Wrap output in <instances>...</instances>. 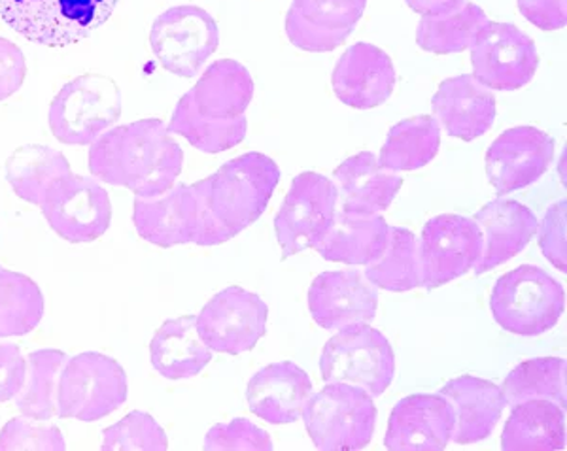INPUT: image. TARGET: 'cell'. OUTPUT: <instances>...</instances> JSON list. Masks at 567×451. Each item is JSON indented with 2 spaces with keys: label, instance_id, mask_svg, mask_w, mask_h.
<instances>
[{
  "label": "cell",
  "instance_id": "cell-1",
  "mask_svg": "<svg viewBox=\"0 0 567 451\" xmlns=\"http://www.w3.org/2000/svg\"><path fill=\"white\" fill-rule=\"evenodd\" d=\"M91 175L116 188L152 199L167 193L184 168V151L162 119L120 125L91 144Z\"/></svg>",
  "mask_w": 567,
  "mask_h": 451
},
{
  "label": "cell",
  "instance_id": "cell-4",
  "mask_svg": "<svg viewBox=\"0 0 567 451\" xmlns=\"http://www.w3.org/2000/svg\"><path fill=\"white\" fill-rule=\"evenodd\" d=\"M491 308L497 325L511 335H545L564 316L566 291L547 271L523 264L497 280Z\"/></svg>",
  "mask_w": 567,
  "mask_h": 451
},
{
  "label": "cell",
  "instance_id": "cell-28",
  "mask_svg": "<svg viewBox=\"0 0 567 451\" xmlns=\"http://www.w3.org/2000/svg\"><path fill=\"white\" fill-rule=\"evenodd\" d=\"M388 229L390 226L381 213L360 216L337 212L336 220L317 250L331 263L368 264L384 250Z\"/></svg>",
  "mask_w": 567,
  "mask_h": 451
},
{
  "label": "cell",
  "instance_id": "cell-36",
  "mask_svg": "<svg viewBox=\"0 0 567 451\" xmlns=\"http://www.w3.org/2000/svg\"><path fill=\"white\" fill-rule=\"evenodd\" d=\"M566 359L539 357L529 359L511 370L503 381V395L511 407L526 400H550L566 408Z\"/></svg>",
  "mask_w": 567,
  "mask_h": 451
},
{
  "label": "cell",
  "instance_id": "cell-18",
  "mask_svg": "<svg viewBox=\"0 0 567 451\" xmlns=\"http://www.w3.org/2000/svg\"><path fill=\"white\" fill-rule=\"evenodd\" d=\"M309 310L322 329L369 325L377 317L379 295L360 271L323 272L310 285Z\"/></svg>",
  "mask_w": 567,
  "mask_h": 451
},
{
  "label": "cell",
  "instance_id": "cell-3",
  "mask_svg": "<svg viewBox=\"0 0 567 451\" xmlns=\"http://www.w3.org/2000/svg\"><path fill=\"white\" fill-rule=\"evenodd\" d=\"M280 181V168L264 154H246L199 181L208 216L221 242L254 226Z\"/></svg>",
  "mask_w": 567,
  "mask_h": 451
},
{
  "label": "cell",
  "instance_id": "cell-23",
  "mask_svg": "<svg viewBox=\"0 0 567 451\" xmlns=\"http://www.w3.org/2000/svg\"><path fill=\"white\" fill-rule=\"evenodd\" d=\"M439 395L445 397L454 413L451 440L462 445L488 439L507 407L502 387L477 376L446 381Z\"/></svg>",
  "mask_w": 567,
  "mask_h": 451
},
{
  "label": "cell",
  "instance_id": "cell-10",
  "mask_svg": "<svg viewBox=\"0 0 567 451\" xmlns=\"http://www.w3.org/2000/svg\"><path fill=\"white\" fill-rule=\"evenodd\" d=\"M127 375L122 365L97 352L71 357L58 389V416L78 421H99L127 400Z\"/></svg>",
  "mask_w": 567,
  "mask_h": 451
},
{
  "label": "cell",
  "instance_id": "cell-42",
  "mask_svg": "<svg viewBox=\"0 0 567 451\" xmlns=\"http://www.w3.org/2000/svg\"><path fill=\"white\" fill-rule=\"evenodd\" d=\"M25 55L20 45L0 36V103L16 95L25 82Z\"/></svg>",
  "mask_w": 567,
  "mask_h": 451
},
{
  "label": "cell",
  "instance_id": "cell-25",
  "mask_svg": "<svg viewBox=\"0 0 567 451\" xmlns=\"http://www.w3.org/2000/svg\"><path fill=\"white\" fill-rule=\"evenodd\" d=\"M312 395V381L296 363H272L251 376L248 384V407L258 418L272 426L296 423Z\"/></svg>",
  "mask_w": 567,
  "mask_h": 451
},
{
  "label": "cell",
  "instance_id": "cell-30",
  "mask_svg": "<svg viewBox=\"0 0 567 451\" xmlns=\"http://www.w3.org/2000/svg\"><path fill=\"white\" fill-rule=\"evenodd\" d=\"M69 172L72 170L65 155L40 144L21 146L8 157L4 165V175L13 193L37 207H40L48 189Z\"/></svg>",
  "mask_w": 567,
  "mask_h": 451
},
{
  "label": "cell",
  "instance_id": "cell-31",
  "mask_svg": "<svg viewBox=\"0 0 567 451\" xmlns=\"http://www.w3.org/2000/svg\"><path fill=\"white\" fill-rule=\"evenodd\" d=\"M441 148V129L435 117L416 116L393 125L382 146L379 161L392 172L419 170Z\"/></svg>",
  "mask_w": 567,
  "mask_h": 451
},
{
  "label": "cell",
  "instance_id": "cell-5",
  "mask_svg": "<svg viewBox=\"0 0 567 451\" xmlns=\"http://www.w3.org/2000/svg\"><path fill=\"white\" fill-rule=\"evenodd\" d=\"M117 0H0V18L34 44L66 48L110 20Z\"/></svg>",
  "mask_w": 567,
  "mask_h": 451
},
{
  "label": "cell",
  "instance_id": "cell-12",
  "mask_svg": "<svg viewBox=\"0 0 567 451\" xmlns=\"http://www.w3.org/2000/svg\"><path fill=\"white\" fill-rule=\"evenodd\" d=\"M48 226L71 244H91L109 231L112 202L106 189L90 176L59 178L40 202Z\"/></svg>",
  "mask_w": 567,
  "mask_h": 451
},
{
  "label": "cell",
  "instance_id": "cell-33",
  "mask_svg": "<svg viewBox=\"0 0 567 451\" xmlns=\"http://www.w3.org/2000/svg\"><path fill=\"white\" fill-rule=\"evenodd\" d=\"M69 359L61 349H37L27 355L25 381L16 395V407L23 416L40 421L58 416L59 380Z\"/></svg>",
  "mask_w": 567,
  "mask_h": 451
},
{
  "label": "cell",
  "instance_id": "cell-20",
  "mask_svg": "<svg viewBox=\"0 0 567 451\" xmlns=\"http://www.w3.org/2000/svg\"><path fill=\"white\" fill-rule=\"evenodd\" d=\"M395 66L381 48L358 42L337 63L331 85L337 98L355 111L382 106L395 90Z\"/></svg>",
  "mask_w": 567,
  "mask_h": 451
},
{
  "label": "cell",
  "instance_id": "cell-19",
  "mask_svg": "<svg viewBox=\"0 0 567 451\" xmlns=\"http://www.w3.org/2000/svg\"><path fill=\"white\" fill-rule=\"evenodd\" d=\"M368 0H293L286 34L303 52H333L354 33Z\"/></svg>",
  "mask_w": 567,
  "mask_h": 451
},
{
  "label": "cell",
  "instance_id": "cell-35",
  "mask_svg": "<svg viewBox=\"0 0 567 451\" xmlns=\"http://www.w3.org/2000/svg\"><path fill=\"white\" fill-rule=\"evenodd\" d=\"M44 308L34 280L0 266V338L29 335L42 322Z\"/></svg>",
  "mask_w": 567,
  "mask_h": 451
},
{
  "label": "cell",
  "instance_id": "cell-32",
  "mask_svg": "<svg viewBox=\"0 0 567 451\" xmlns=\"http://www.w3.org/2000/svg\"><path fill=\"white\" fill-rule=\"evenodd\" d=\"M365 277L374 287L393 293H405L422 285L419 240L414 232L390 227L384 250L379 258L365 264Z\"/></svg>",
  "mask_w": 567,
  "mask_h": 451
},
{
  "label": "cell",
  "instance_id": "cell-11",
  "mask_svg": "<svg viewBox=\"0 0 567 451\" xmlns=\"http://www.w3.org/2000/svg\"><path fill=\"white\" fill-rule=\"evenodd\" d=\"M218 44V23L199 7L168 8L150 29L152 52L159 65L175 76H197Z\"/></svg>",
  "mask_w": 567,
  "mask_h": 451
},
{
  "label": "cell",
  "instance_id": "cell-24",
  "mask_svg": "<svg viewBox=\"0 0 567 451\" xmlns=\"http://www.w3.org/2000/svg\"><path fill=\"white\" fill-rule=\"evenodd\" d=\"M433 116L449 135L465 143L488 133L496 119V97L467 74L449 77L432 98Z\"/></svg>",
  "mask_w": 567,
  "mask_h": 451
},
{
  "label": "cell",
  "instance_id": "cell-27",
  "mask_svg": "<svg viewBox=\"0 0 567 451\" xmlns=\"http://www.w3.org/2000/svg\"><path fill=\"white\" fill-rule=\"evenodd\" d=\"M152 367L167 380H187L213 361V349L203 342L194 316L163 323L150 344Z\"/></svg>",
  "mask_w": 567,
  "mask_h": 451
},
{
  "label": "cell",
  "instance_id": "cell-26",
  "mask_svg": "<svg viewBox=\"0 0 567 451\" xmlns=\"http://www.w3.org/2000/svg\"><path fill=\"white\" fill-rule=\"evenodd\" d=\"M337 195L342 212L374 216L384 212L400 193L403 178L382 167L371 151L349 157L336 170Z\"/></svg>",
  "mask_w": 567,
  "mask_h": 451
},
{
  "label": "cell",
  "instance_id": "cell-13",
  "mask_svg": "<svg viewBox=\"0 0 567 451\" xmlns=\"http://www.w3.org/2000/svg\"><path fill=\"white\" fill-rule=\"evenodd\" d=\"M470 48L473 77L486 90H523L539 66L534 40L511 23H484Z\"/></svg>",
  "mask_w": 567,
  "mask_h": 451
},
{
  "label": "cell",
  "instance_id": "cell-38",
  "mask_svg": "<svg viewBox=\"0 0 567 451\" xmlns=\"http://www.w3.org/2000/svg\"><path fill=\"white\" fill-rule=\"evenodd\" d=\"M63 432L55 426L40 423V419L13 418L0 431V451L65 450Z\"/></svg>",
  "mask_w": 567,
  "mask_h": 451
},
{
  "label": "cell",
  "instance_id": "cell-21",
  "mask_svg": "<svg viewBox=\"0 0 567 451\" xmlns=\"http://www.w3.org/2000/svg\"><path fill=\"white\" fill-rule=\"evenodd\" d=\"M454 413L443 395H411L393 408L384 445L392 451H441L452 439Z\"/></svg>",
  "mask_w": 567,
  "mask_h": 451
},
{
  "label": "cell",
  "instance_id": "cell-41",
  "mask_svg": "<svg viewBox=\"0 0 567 451\" xmlns=\"http://www.w3.org/2000/svg\"><path fill=\"white\" fill-rule=\"evenodd\" d=\"M27 359L13 342L0 338V402L16 399L25 381Z\"/></svg>",
  "mask_w": 567,
  "mask_h": 451
},
{
  "label": "cell",
  "instance_id": "cell-29",
  "mask_svg": "<svg viewBox=\"0 0 567 451\" xmlns=\"http://www.w3.org/2000/svg\"><path fill=\"white\" fill-rule=\"evenodd\" d=\"M566 448V408L550 400H526L513 407L502 434V450L556 451Z\"/></svg>",
  "mask_w": 567,
  "mask_h": 451
},
{
  "label": "cell",
  "instance_id": "cell-44",
  "mask_svg": "<svg viewBox=\"0 0 567 451\" xmlns=\"http://www.w3.org/2000/svg\"><path fill=\"white\" fill-rule=\"evenodd\" d=\"M406 7L420 15H443L454 12L465 0H405Z\"/></svg>",
  "mask_w": 567,
  "mask_h": 451
},
{
  "label": "cell",
  "instance_id": "cell-16",
  "mask_svg": "<svg viewBox=\"0 0 567 451\" xmlns=\"http://www.w3.org/2000/svg\"><path fill=\"white\" fill-rule=\"evenodd\" d=\"M269 308L264 298L233 285L214 295L195 317V323L200 338L213 352L240 355L256 348L261 340Z\"/></svg>",
  "mask_w": 567,
  "mask_h": 451
},
{
  "label": "cell",
  "instance_id": "cell-17",
  "mask_svg": "<svg viewBox=\"0 0 567 451\" xmlns=\"http://www.w3.org/2000/svg\"><path fill=\"white\" fill-rule=\"evenodd\" d=\"M555 157V140L537 127L505 130L486 151V175L499 195L528 188L545 176Z\"/></svg>",
  "mask_w": 567,
  "mask_h": 451
},
{
  "label": "cell",
  "instance_id": "cell-37",
  "mask_svg": "<svg viewBox=\"0 0 567 451\" xmlns=\"http://www.w3.org/2000/svg\"><path fill=\"white\" fill-rule=\"evenodd\" d=\"M104 451L167 450L168 439L150 413L131 412L103 432Z\"/></svg>",
  "mask_w": 567,
  "mask_h": 451
},
{
  "label": "cell",
  "instance_id": "cell-40",
  "mask_svg": "<svg viewBox=\"0 0 567 451\" xmlns=\"http://www.w3.org/2000/svg\"><path fill=\"white\" fill-rule=\"evenodd\" d=\"M567 202L558 200L553 207L548 208L542 223V234H539V245L545 258L555 264L561 272L567 271Z\"/></svg>",
  "mask_w": 567,
  "mask_h": 451
},
{
  "label": "cell",
  "instance_id": "cell-6",
  "mask_svg": "<svg viewBox=\"0 0 567 451\" xmlns=\"http://www.w3.org/2000/svg\"><path fill=\"white\" fill-rule=\"evenodd\" d=\"M301 418L318 450H363L373 439L377 408L365 389L328 384L310 395Z\"/></svg>",
  "mask_w": 567,
  "mask_h": 451
},
{
  "label": "cell",
  "instance_id": "cell-22",
  "mask_svg": "<svg viewBox=\"0 0 567 451\" xmlns=\"http://www.w3.org/2000/svg\"><path fill=\"white\" fill-rule=\"evenodd\" d=\"M475 223L483 232V252L473 271L477 276L494 271L523 252L539 229L535 213L523 202L496 199L475 213Z\"/></svg>",
  "mask_w": 567,
  "mask_h": 451
},
{
  "label": "cell",
  "instance_id": "cell-43",
  "mask_svg": "<svg viewBox=\"0 0 567 451\" xmlns=\"http://www.w3.org/2000/svg\"><path fill=\"white\" fill-rule=\"evenodd\" d=\"M518 10L542 31H560L567 25L566 0H518Z\"/></svg>",
  "mask_w": 567,
  "mask_h": 451
},
{
  "label": "cell",
  "instance_id": "cell-8",
  "mask_svg": "<svg viewBox=\"0 0 567 451\" xmlns=\"http://www.w3.org/2000/svg\"><path fill=\"white\" fill-rule=\"evenodd\" d=\"M122 91L112 77L82 74L59 91L48 122L59 143L91 146L122 116Z\"/></svg>",
  "mask_w": 567,
  "mask_h": 451
},
{
  "label": "cell",
  "instance_id": "cell-15",
  "mask_svg": "<svg viewBox=\"0 0 567 451\" xmlns=\"http://www.w3.org/2000/svg\"><path fill=\"white\" fill-rule=\"evenodd\" d=\"M483 252V232L475 220L443 213L424 226L419 242L422 285L437 290L456 277L464 276L477 264Z\"/></svg>",
  "mask_w": 567,
  "mask_h": 451
},
{
  "label": "cell",
  "instance_id": "cell-2",
  "mask_svg": "<svg viewBox=\"0 0 567 451\" xmlns=\"http://www.w3.org/2000/svg\"><path fill=\"white\" fill-rule=\"evenodd\" d=\"M251 98L254 80L248 69L233 59H219L178 101L168 130L203 154H221L245 140Z\"/></svg>",
  "mask_w": 567,
  "mask_h": 451
},
{
  "label": "cell",
  "instance_id": "cell-7",
  "mask_svg": "<svg viewBox=\"0 0 567 451\" xmlns=\"http://www.w3.org/2000/svg\"><path fill=\"white\" fill-rule=\"evenodd\" d=\"M133 223L141 239L159 248L181 244H224L216 231L199 181L173 186L167 193L135 200Z\"/></svg>",
  "mask_w": 567,
  "mask_h": 451
},
{
  "label": "cell",
  "instance_id": "cell-34",
  "mask_svg": "<svg viewBox=\"0 0 567 451\" xmlns=\"http://www.w3.org/2000/svg\"><path fill=\"white\" fill-rule=\"evenodd\" d=\"M488 21L483 8L464 2L454 12L424 15L416 29V42L424 52L437 55L464 52Z\"/></svg>",
  "mask_w": 567,
  "mask_h": 451
},
{
  "label": "cell",
  "instance_id": "cell-39",
  "mask_svg": "<svg viewBox=\"0 0 567 451\" xmlns=\"http://www.w3.org/2000/svg\"><path fill=\"white\" fill-rule=\"evenodd\" d=\"M205 450L213 451H271V437L245 418H235L229 423L216 426L207 432Z\"/></svg>",
  "mask_w": 567,
  "mask_h": 451
},
{
  "label": "cell",
  "instance_id": "cell-9",
  "mask_svg": "<svg viewBox=\"0 0 567 451\" xmlns=\"http://www.w3.org/2000/svg\"><path fill=\"white\" fill-rule=\"evenodd\" d=\"M320 373L326 384H350L381 397L395 378V355L381 331L352 325L323 346Z\"/></svg>",
  "mask_w": 567,
  "mask_h": 451
},
{
  "label": "cell",
  "instance_id": "cell-14",
  "mask_svg": "<svg viewBox=\"0 0 567 451\" xmlns=\"http://www.w3.org/2000/svg\"><path fill=\"white\" fill-rule=\"evenodd\" d=\"M337 202L336 183L326 176L303 172L293 178L290 193L284 199L275 220L284 259L309 248L317 250L336 220Z\"/></svg>",
  "mask_w": 567,
  "mask_h": 451
}]
</instances>
